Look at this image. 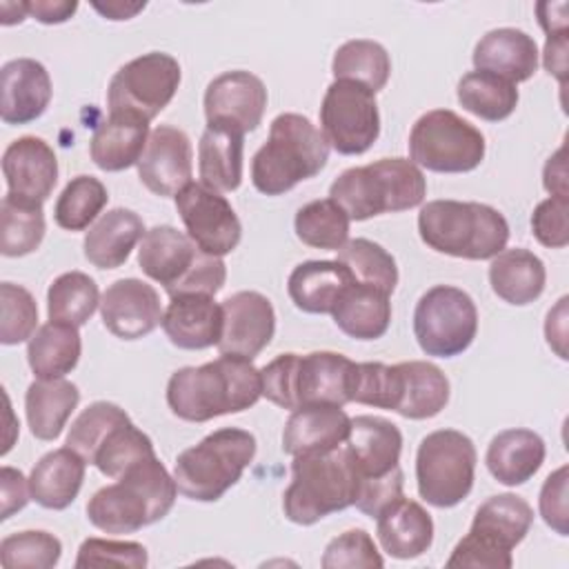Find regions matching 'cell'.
I'll list each match as a JSON object with an SVG mask.
<instances>
[{
    "label": "cell",
    "mask_w": 569,
    "mask_h": 569,
    "mask_svg": "<svg viewBox=\"0 0 569 569\" xmlns=\"http://www.w3.org/2000/svg\"><path fill=\"white\" fill-rule=\"evenodd\" d=\"M262 396L260 369L238 356H220L200 367H182L167 382V405L187 422L240 413Z\"/></svg>",
    "instance_id": "1"
},
{
    "label": "cell",
    "mask_w": 569,
    "mask_h": 569,
    "mask_svg": "<svg viewBox=\"0 0 569 569\" xmlns=\"http://www.w3.org/2000/svg\"><path fill=\"white\" fill-rule=\"evenodd\" d=\"M178 496V487L158 456L127 469L116 482L98 489L87 502L89 522L104 533H136L162 520Z\"/></svg>",
    "instance_id": "2"
},
{
    "label": "cell",
    "mask_w": 569,
    "mask_h": 569,
    "mask_svg": "<svg viewBox=\"0 0 569 569\" xmlns=\"http://www.w3.org/2000/svg\"><path fill=\"white\" fill-rule=\"evenodd\" d=\"M329 160L322 131L300 113H280L267 142L253 153L251 182L264 196H282L298 182L318 176Z\"/></svg>",
    "instance_id": "3"
},
{
    "label": "cell",
    "mask_w": 569,
    "mask_h": 569,
    "mask_svg": "<svg viewBox=\"0 0 569 569\" xmlns=\"http://www.w3.org/2000/svg\"><path fill=\"white\" fill-rule=\"evenodd\" d=\"M422 242L445 256L491 260L509 240L507 218L482 202L429 200L418 213Z\"/></svg>",
    "instance_id": "4"
},
{
    "label": "cell",
    "mask_w": 569,
    "mask_h": 569,
    "mask_svg": "<svg viewBox=\"0 0 569 569\" xmlns=\"http://www.w3.org/2000/svg\"><path fill=\"white\" fill-rule=\"evenodd\" d=\"M425 196L427 180L420 167L407 158H380L362 167H351L329 187V198L356 222L413 209L422 204Z\"/></svg>",
    "instance_id": "5"
},
{
    "label": "cell",
    "mask_w": 569,
    "mask_h": 569,
    "mask_svg": "<svg viewBox=\"0 0 569 569\" xmlns=\"http://www.w3.org/2000/svg\"><path fill=\"white\" fill-rule=\"evenodd\" d=\"M358 471L345 445L325 453L293 456L282 511L296 525H313L351 507L358 498Z\"/></svg>",
    "instance_id": "6"
},
{
    "label": "cell",
    "mask_w": 569,
    "mask_h": 569,
    "mask_svg": "<svg viewBox=\"0 0 569 569\" xmlns=\"http://www.w3.org/2000/svg\"><path fill=\"white\" fill-rule=\"evenodd\" d=\"M138 264L144 276L162 284L171 296H216L227 280L222 258L202 251L184 231L171 224L151 227L138 249Z\"/></svg>",
    "instance_id": "7"
},
{
    "label": "cell",
    "mask_w": 569,
    "mask_h": 569,
    "mask_svg": "<svg viewBox=\"0 0 569 569\" xmlns=\"http://www.w3.org/2000/svg\"><path fill=\"white\" fill-rule=\"evenodd\" d=\"M345 447L358 471L356 507L376 518L391 500L402 496L405 476L400 469L402 433L380 416H356Z\"/></svg>",
    "instance_id": "8"
},
{
    "label": "cell",
    "mask_w": 569,
    "mask_h": 569,
    "mask_svg": "<svg viewBox=\"0 0 569 569\" xmlns=\"http://www.w3.org/2000/svg\"><path fill=\"white\" fill-rule=\"evenodd\" d=\"M253 456V433L238 427L216 429L176 458L178 493L196 502H216L242 478Z\"/></svg>",
    "instance_id": "9"
},
{
    "label": "cell",
    "mask_w": 569,
    "mask_h": 569,
    "mask_svg": "<svg viewBox=\"0 0 569 569\" xmlns=\"http://www.w3.org/2000/svg\"><path fill=\"white\" fill-rule=\"evenodd\" d=\"M533 522L531 505L516 493L487 498L473 516L469 533L453 547L447 567L509 569L511 551L525 540Z\"/></svg>",
    "instance_id": "10"
},
{
    "label": "cell",
    "mask_w": 569,
    "mask_h": 569,
    "mask_svg": "<svg viewBox=\"0 0 569 569\" xmlns=\"http://www.w3.org/2000/svg\"><path fill=\"white\" fill-rule=\"evenodd\" d=\"M476 447L469 436L456 429L427 433L416 453V482L425 502L449 509L460 505L473 487Z\"/></svg>",
    "instance_id": "11"
},
{
    "label": "cell",
    "mask_w": 569,
    "mask_h": 569,
    "mask_svg": "<svg viewBox=\"0 0 569 569\" xmlns=\"http://www.w3.org/2000/svg\"><path fill=\"white\" fill-rule=\"evenodd\" d=\"M487 144L480 129L451 109L422 113L409 133L411 162L436 173H467L485 158Z\"/></svg>",
    "instance_id": "12"
},
{
    "label": "cell",
    "mask_w": 569,
    "mask_h": 569,
    "mask_svg": "<svg viewBox=\"0 0 569 569\" xmlns=\"http://www.w3.org/2000/svg\"><path fill=\"white\" fill-rule=\"evenodd\" d=\"M476 333L478 309L467 291L436 284L420 296L413 311V336L427 356H460L471 347Z\"/></svg>",
    "instance_id": "13"
},
{
    "label": "cell",
    "mask_w": 569,
    "mask_h": 569,
    "mask_svg": "<svg viewBox=\"0 0 569 569\" xmlns=\"http://www.w3.org/2000/svg\"><path fill=\"white\" fill-rule=\"evenodd\" d=\"M180 64L164 51L142 53L122 64L107 89L109 113H136L151 122L180 87Z\"/></svg>",
    "instance_id": "14"
},
{
    "label": "cell",
    "mask_w": 569,
    "mask_h": 569,
    "mask_svg": "<svg viewBox=\"0 0 569 569\" xmlns=\"http://www.w3.org/2000/svg\"><path fill=\"white\" fill-rule=\"evenodd\" d=\"M320 131L342 156H360L380 136L376 93L353 80H333L320 104Z\"/></svg>",
    "instance_id": "15"
},
{
    "label": "cell",
    "mask_w": 569,
    "mask_h": 569,
    "mask_svg": "<svg viewBox=\"0 0 569 569\" xmlns=\"http://www.w3.org/2000/svg\"><path fill=\"white\" fill-rule=\"evenodd\" d=\"M173 198L187 236L202 251L222 258L240 244L242 224L224 196L202 182H189Z\"/></svg>",
    "instance_id": "16"
},
{
    "label": "cell",
    "mask_w": 569,
    "mask_h": 569,
    "mask_svg": "<svg viewBox=\"0 0 569 569\" xmlns=\"http://www.w3.org/2000/svg\"><path fill=\"white\" fill-rule=\"evenodd\" d=\"M202 104L207 124H224L240 133L256 131L267 109V87L251 71H224L207 84Z\"/></svg>",
    "instance_id": "17"
},
{
    "label": "cell",
    "mask_w": 569,
    "mask_h": 569,
    "mask_svg": "<svg viewBox=\"0 0 569 569\" xmlns=\"http://www.w3.org/2000/svg\"><path fill=\"white\" fill-rule=\"evenodd\" d=\"M222 336L218 340L220 356H238L253 360L276 333V311L260 291H236L222 302Z\"/></svg>",
    "instance_id": "18"
},
{
    "label": "cell",
    "mask_w": 569,
    "mask_h": 569,
    "mask_svg": "<svg viewBox=\"0 0 569 569\" xmlns=\"http://www.w3.org/2000/svg\"><path fill=\"white\" fill-rule=\"evenodd\" d=\"M193 147L189 136L171 124H158L138 160L140 182L156 196H176L191 182Z\"/></svg>",
    "instance_id": "19"
},
{
    "label": "cell",
    "mask_w": 569,
    "mask_h": 569,
    "mask_svg": "<svg viewBox=\"0 0 569 569\" xmlns=\"http://www.w3.org/2000/svg\"><path fill=\"white\" fill-rule=\"evenodd\" d=\"M162 313L158 291L138 278L111 282L100 298L102 325L122 340L149 336L162 322Z\"/></svg>",
    "instance_id": "20"
},
{
    "label": "cell",
    "mask_w": 569,
    "mask_h": 569,
    "mask_svg": "<svg viewBox=\"0 0 569 569\" xmlns=\"http://www.w3.org/2000/svg\"><path fill=\"white\" fill-rule=\"evenodd\" d=\"M7 193L31 204H42L58 182V158L38 136L13 140L2 153Z\"/></svg>",
    "instance_id": "21"
},
{
    "label": "cell",
    "mask_w": 569,
    "mask_h": 569,
    "mask_svg": "<svg viewBox=\"0 0 569 569\" xmlns=\"http://www.w3.org/2000/svg\"><path fill=\"white\" fill-rule=\"evenodd\" d=\"M358 362L336 351H311L296 358L293 396L296 405H338L353 402ZM296 407V409H298Z\"/></svg>",
    "instance_id": "22"
},
{
    "label": "cell",
    "mask_w": 569,
    "mask_h": 569,
    "mask_svg": "<svg viewBox=\"0 0 569 569\" xmlns=\"http://www.w3.org/2000/svg\"><path fill=\"white\" fill-rule=\"evenodd\" d=\"M51 78L33 58L9 60L0 69V118L4 124L38 120L51 102Z\"/></svg>",
    "instance_id": "23"
},
{
    "label": "cell",
    "mask_w": 569,
    "mask_h": 569,
    "mask_svg": "<svg viewBox=\"0 0 569 569\" xmlns=\"http://www.w3.org/2000/svg\"><path fill=\"white\" fill-rule=\"evenodd\" d=\"M351 418L338 405H300L291 411L282 431V451L289 456L325 453L345 445Z\"/></svg>",
    "instance_id": "24"
},
{
    "label": "cell",
    "mask_w": 569,
    "mask_h": 569,
    "mask_svg": "<svg viewBox=\"0 0 569 569\" xmlns=\"http://www.w3.org/2000/svg\"><path fill=\"white\" fill-rule=\"evenodd\" d=\"M160 325L178 349H207L222 336V305L204 293L171 296Z\"/></svg>",
    "instance_id": "25"
},
{
    "label": "cell",
    "mask_w": 569,
    "mask_h": 569,
    "mask_svg": "<svg viewBox=\"0 0 569 569\" xmlns=\"http://www.w3.org/2000/svg\"><path fill=\"white\" fill-rule=\"evenodd\" d=\"M376 533L385 553L411 560L431 547L433 520L420 502L400 496L376 516Z\"/></svg>",
    "instance_id": "26"
},
{
    "label": "cell",
    "mask_w": 569,
    "mask_h": 569,
    "mask_svg": "<svg viewBox=\"0 0 569 569\" xmlns=\"http://www.w3.org/2000/svg\"><path fill=\"white\" fill-rule=\"evenodd\" d=\"M473 67L491 71L513 84L529 80L538 69V44L536 40L513 27H500L487 31L473 49Z\"/></svg>",
    "instance_id": "27"
},
{
    "label": "cell",
    "mask_w": 569,
    "mask_h": 569,
    "mask_svg": "<svg viewBox=\"0 0 569 569\" xmlns=\"http://www.w3.org/2000/svg\"><path fill=\"white\" fill-rule=\"evenodd\" d=\"M149 122L136 113H109L93 131L89 156L102 171H122L138 164L147 140Z\"/></svg>",
    "instance_id": "28"
},
{
    "label": "cell",
    "mask_w": 569,
    "mask_h": 569,
    "mask_svg": "<svg viewBox=\"0 0 569 569\" xmlns=\"http://www.w3.org/2000/svg\"><path fill=\"white\" fill-rule=\"evenodd\" d=\"M545 440L531 429H505L487 447V469L505 487L531 480L545 462Z\"/></svg>",
    "instance_id": "29"
},
{
    "label": "cell",
    "mask_w": 569,
    "mask_h": 569,
    "mask_svg": "<svg viewBox=\"0 0 569 569\" xmlns=\"http://www.w3.org/2000/svg\"><path fill=\"white\" fill-rule=\"evenodd\" d=\"M244 133L224 124H207L198 142L200 182L218 193L236 191L242 182Z\"/></svg>",
    "instance_id": "30"
},
{
    "label": "cell",
    "mask_w": 569,
    "mask_h": 569,
    "mask_svg": "<svg viewBox=\"0 0 569 569\" xmlns=\"http://www.w3.org/2000/svg\"><path fill=\"white\" fill-rule=\"evenodd\" d=\"M353 282L351 271L340 260H307L289 273L287 291L300 311L331 313Z\"/></svg>",
    "instance_id": "31"
},
{
    "label": "cell",
    "mask_w": 569,
    "mask_h": 569,
    "mask_svg": "<svg viewBox=\"0 0 569 569\" xmlns=\"http://www.w3.org/2000/svg\"><path fill=\"white\" fill-rule=\"evenodd\" d=\"M142 218L124 207L102 213L84 236V258L98 269H118L144 236Z\"/></svg>",
    "instance_id": "32"
},
{
    "label": "cell",
    "mask_w": 569,
    "mask_h": 569,
    "mask_svg": "<svg viewBox=\"0 0 569 569\" xmlns=\"http://www.w3.org/2000/svg\"><path fill=\"white\" fill-rule=\"evenodd\" d=\"M87 462L69 447L44 453L29 473L31 500L44 509L62 511L80 493Z\"/></svg>",
    "instance_id": "33"
},
{
    "label": "cell",
    "mask_w": 569,
    "mask_h": 569,
    "mask_svg": "<svg viewBox=\"0 0 569 569\" xmlns=\"http://www.w3.org/2000/svg\"><path fill=\"white\" fill-rule=\"evenodd\" d=\"M398 396L393 411L409 420L438 416L449 402V380L442 369L427 360L398 362Z\"/></svg>",
    "instance_id": "34"
},
{
    "label": "cell",
    "mask_w": 569,
    "mask_h": 569,
    "mask_svg": "<svg viewBox=\"0 0 569 569\" xmlns=\"http://www.w3.org/2000/svg\"><path fill=\"white\" fill-rule=\"evenodd\" d=\"M545 262L529 249H502L491 258L489 284L493 293L516 307L538 300L545 291Z\"/></svg>",
    "instance_id": "35"
},
{
    "label": "cell",
    "mask_w": 569,
    "mask_h": 569,
    "mask_svg": "<svg viewBox=\"0 0 569 569\" xmlns=\"http://www.w3.org/2000/svg\"><path fill=\"white\" fill-rule=\"evenodd\" d=\"M336 327L356 340H378L391 325L389 293L353 282L331 311Z\"/></svg>",
    "instance_id": "36"
},
{
    "label": "cell",
    "mask_w": 569,
    "mask_h": 569,
    "mask_svg": "<svg viewBox=\"0 0 569 569\" xmlns=\"http://www.w3.org/2000/svg\"><path fill=\"white\" fill-rule=\"evenodd\" d=\"M78 402L80 391L71 380H33L24 393V411L31 433L38 440H56Z\"/></svg>",
    "instance_id": "37"
},
{
    "label": "cell",
    "mask_w": 569,
    "mask_h": 569,
    "mask_svg": "<svg viewBox=\"0 0 569 569\" xmlns=\"http://www.w3.org/2000/svg\"><path fill=\"white\" fill-rule=\"evenodd\" d=\"M82 342L76 325L49 320L36 329L27 345V360L36 378L53 380L71 373L80 360Z\"/></svg>",
    "instance_id": "38"
},
{
    "label": "cell",
    "mask_w": 569,
    "mask_h": 569,
    "mask_svg": "<svg viewBox=\"0 0 569 569\" xmlns=\"http://www.w3.org/2000/svg\"><path fill=\"white\" fill-rule=\"evenodd\" d=\"M456 96L465 111L487 122H500L509 118L516 111L520 98L513 82L480 69L469 71L460 78Z\"/></svg>",
    "instance_id": "39"
},
{
    "label": "cell",
    "mask_w": 569,
    "mask_h": 569,
    "mask_svg": "<svg viewBox=\"0 0 569 569\" xmlns=\"http://www.w3.org/2000/svg\"><path fill=\"white\" fill-rule=\"evenodd\" d=\"M331 73L336 80H353L376 93L389 82L391 60L387 49L376 40H347L333 53Z\"/></svg>",
    "instance_id": "40"
},
{
    "label": "cell",
    "mask_w": 569,
    "mask_h": 569,
    "mask_svg": "<svg viewBox=\"0 0 569 569\" xmlns=\"http://www.w3.org/2000/svg\"><path fill=\"white\" fill-rule=\"evenodd\" d=\"M347 211L331 198H320L302 204L296 213V236L313 249L338 251L349 240Z\"/></svg>",
    "instance_id": "41"
},
{
    "label": "cell",
    "mask_w": 569,
    "mask_h": 569,
    "mask_svg": "<svg viewBox=\"0 0 569 569\" xmlns=\"http://www.w3.org/2000/svg\"><path fill=\"white\" fill-rule=\"evenodd\" d=\"M100 307V291L91 276L82 271H67L58 276L47 291L49 320L82 327Z\"/></svg>",
    "instance_id": "42"
},
{
    "label": "cell",
    "mask_w": 569,
    "mask_h": 569,
    "mask_svg": "<svg viewBox=\"0 0 569 569\" xmlns=\"http://www.w3.org/2000/svg\"><path fill=\"white\" fill-rule=\"evenodd\" d=\"M0 218H2V233H0L2 256L20 258L40 247L47 231L42 204L22 202L7 193L0 202Z\"/></svg>",
    "instance_id": "43"
},
{
    "label": "cell",
    "mask_w": 569,
    "mask_h": 569,
    "mask_svg": "<svg viewBox=\"0 0 569 569\" xmlns=\"http://www.w3.org/2000/svg\"><path fill=\"white\" fill-rule=\"evenodd\" d=\"M151 456H156L151 438L147 433H142L129 418L107 433V438L96 449L91 465L102 476L116 480L127 469H131L133 465H138L144 458H151Z\"/></svg>",
    "instance_id": "44"
},
{
    "label": "cell",
    "mask_w": 569,
    "mask_h": 569,
    "mask_svg": "<svg viewBox=\"0 0 569 569\" xmlns=\"http://www.w3.org/2000/svg\"><path fill=\"white\" fill-rule=\"evenodd\" d=\"M107 187L93 176H76L67 182L53 207V220L60 229L82 231L107 207Z\"/></svg>",
    "instance_id": "45"
},
{
    "label": "cell",
    "mask_w": 569,
    "mask_h": 569,
    "mask_svg": "<svg viewBox=\"0 0 569 569\" xmlns=\"http://www.w3.org/2000/svg\"><path fill=\"white\" fill-rule=\"evenodd\" d=\"M338 260L351 271L353 280L360 284L376 287L385 293H393L398 284L396 258L373 240L353 238L338 249Z\"/></svg>",
    "instance_id": "46"
},
{
    "label": "cell",
    "mask_w": 569,
    "mask_h": 569,
    "mask_svg": "<svg viewBox=\"0 0 569 569\" xmlns=\"http://www.w3.org/2000/svg\"><path fill=\"white\" fill-rule=\"evenodd\" d=\"M124 420H129V416L116 402H107V400L91 402L71 422L67 433V447L73 449L78 456H82L87 465H91V458L100 447V442L107 438V433L113 427H118Z\"/></svg>",
    "instance_id": "47"
},
{
    "label": "cell",
    "mask_w": 569,
    "mask_h": 569,
    "mask_svg": "<svg viewBox=\"0 0 569 569\" xmlns=\"http://www.w3.org/2000/svg\"><path fill=\"white\" fill-rule=\"evenodd\" d=\"M62 556V542L40 529L9 533L0 542V562L4 569L18 567H33V569H49L56 567Z\"/></svg>",
    "instance_id": "48"
},
{
    "label": "cell",
    "mask_w": 569,
    "mask_h": 569,
    "mask_svg": "<svg viewBox=\"0 0 569 569\" xmlns=\"http://www.w3.org/2000/svg\"><path fill=\"white\" fill-rule=\"evenodd\" d=\"M0 342L20 345L36 333L38 305L29 289L13 282L0 284Z\"/></svg>",
    "instance_id": "49"
},
{
    "label": "cell",
    "mask_w": 569,
    "mask_h": 569,
    "mask_svg": "<svg viewBox=\"0 0 569 569\" xmlns=\"http://www.w3.org/2000/svg\"><path fill=\"white\" fill-rule=\"evenodd\" d=\"M149 556L144 545L133 540H104V538H87L76 558V569L87 567H131L142 569L147 567Z\"/></svg>",
    "instance_id": "50"
},
{
    "label": "cell",
    "mask_w": 569,
    "mask_h": 569,
    "mask_svg": "<svg viewBox=\"0 0 569 569\" xmlns=\"http://www.w3.org/2000/svg\"><path fill=\"white\" fill-rule=\"evenodd\" d=\"M320 565L325 569H342V567H382L385 560L373 542V538L365 529H349L336 536L322 553Z\"/></svg>",
    "instance_id": "51"
},
{
    "label": "cell",
    "mask_w": 569,
    "mask_h": 569,
    "mask_svg": "<svg viewBox=\"0 0 569 569\" xmlns=\"http://www.w3.org/2000/svg\"><path fill=\"white\" fill-rule=\"evenodd\" d=\"M396 393H398L396 365L389 367L382 362H358L353 402L393 411Z\"/></svg>",
    "instance_id": "52"
},
{
    "label": "cell",
    "mask_w": 569,
    "mask_h": 569,
    "mask_svg": "<svg viewBox=\"0 0 569 569\" xmlns=\"http://www.w3.org/2000/svg\"><path fill=\"white\" fill-rule=\"evenodd\" d=\"M567 211H569V200L562 196H549L547 200L538 202V207L531 213V231L540 244L549 249L567 247L569 242Z\"/></svg>",
    "instance_id": "53"
},
{
    "label": "cell",
    "mask_w": 569,
    "mask_h": 569,
    "mask_svg": "<svg viewBox=\"0 0 569 569\" xmlns=\"http://www.w3.org/2000/svg\"><path fill=\"white\" fill-rule=\"evenodd\" d=\"M298 353H280L271 362L260 369L262 378V396L273 405L293 411L296 396H293V369H296Z\"/></svg>",
    "instance_id": "54"
},
{
    "label": "cell",
    "mask_w": 569,
    "mask_h": 569,
    "mask_svg": "<svg viewBox=\"0 0 569 569\" xmlns=\"http://www.w3.org/2000/svg\"><path fill=\"white\" fill-rule=\"evenodd\" d=\"M540 516L542 520L558 533L567 536L569 533V511H567V467L556 469L553 473L547 476L540 498H538Z\"/></svg>",
    "instance_id": "55"
},
{
    "label": "cell",
    "mask_w": 569,
    "mask_h": 569,
    "mask_svg": "<svg viewBox=\"0 0 569 569\" xmlns=\"http://www.w3.org/2000/svg\"><path fill=\"white\" fill-rule=\"evenodd\" d=\"M0 491H2L0 520L11 518L16 511L24 509L27 502L31 500L29 478H24L22 471L13 469V467H2L0 469Z\"/></svg>",
    "instance_id": "56"
},
{
    "label": "cell",
    "mask_w": 569,
    "mask_h": 569,
    "mask_svg": "<svg viewBox=\"0 0 569 569\" xmlns=\"http://www.w3.org/2000/svg\"><path fill=\"white\" fill-rule=\"evenodd\" d=\"M27 9H29V16L42 24H60V22H67L78 11V2L76 0H31L27 2Z\"/></svg>",
    "instance_id": "57"
},
{
    "label": "cell",
    "mask_w": 569,
    "mask_h": 569,
    "mask_svg": "<svg viewBox=\"0 0 569 569\" xmlns=\"http://www.w3.org/2000/svg\"><path fill=\"white\" fill-rule=\"evenodd\" d=\"M545 69L565 84L567 80V31L560 33H549L545 42V53H542Z\"/></svg>",
    "instance_id": "58"
},
{
    "label": "cell",
    "mask_w": 569,
    "mask_h": 569,
    "mask_svg": "<svg viewBox=\"0 0 569 569\" xmlns=\"http://www.w3.org/2000/svg\"><path fill=\"white\" fill-rule=\"evenodd\" d=\"M565 307H567V296H562L560 300H558V305H556V309H551L549 313H547V322H545V336H547V342H549V347H553L556 349V353L562 358V360H567V351H565V336H567V331H565V320H567V313H565Z\"/></svg>",
    "instance_id": "59"
},
{
    "label": "cell",
    "mask_w": 569,
    "mask_h": 569,
    "mask_svg": "<svg viewBox=\"0 0 569 569\" xmlns=\"http://www.w3.org/2000/svg\"><path fill=\"white\" fill-rule=\"evenodd\" d=\"M542 184L551 196L567 198V164H565V147H560L545 164Z\"/></svg>",
    "instance_id": "60"
},
{
    "label": "cell",
    "mask_w": 569,
    "mask_h": 569,
    "mask_svg": "<svg viewBox=\"0 0 569 569\" xmlns=\"http://www.w3.org/2000/svg\"><path fill=\"white\" fill-rule=\"evenodd\" d=\"M558 9V2H538L536 4V13H538V22L540 27L545 29V33H560V31H567V18H565V11H560L558 16H553Z\"/></svg>",
    "instance_id": "61"
},
{
    "label": "cell",
    "mask_w": 569,
    "mask_h": 569,
    "mask_svg": "<svg viewBox=\"0 0 569 569\" xmlns=\"http://www.w3.org/2000/svg\"><path fill=\"white\" fill-rule=\"evenodd\" d=\"M147 4L144 2H107V4H100V2H93V9L98 13H102L107 20H129L133 18L138 11H142Z\"/></svg>",
    "instance_id": "62"
},
{
    "label": "cell",
    "mask_w": 569,
    "mask_h": 569,
    "mask_svg": "<svg viewBox=\"0 0 569 569\" xmlns=\"http://www.w3.org/2000/svg\"><path fill=\"white\" fill-rule=\"evenodd\" d=\"M27 16H29L27 2H11V0L0 2V22H2L4 27H9V24H20Z\"/></svg>",
    "instance_id": "63"
}]
</instances>
